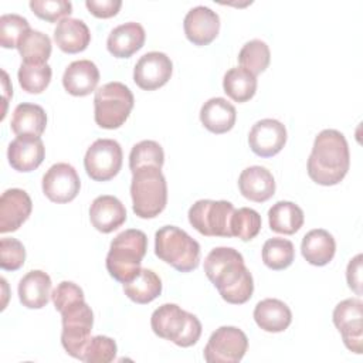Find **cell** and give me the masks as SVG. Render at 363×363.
Listing matches in <instances>:
<instances>
[{"label":"cell","mask_w":363,"mask_h":363,"mask_svg":"<svg viewBox=\"0 0 363 363\" xmlns=\"http://www.w3.org/2000/svg\"><path fill=\"white\" fill-rule=\"evenodd\" d=\"M204 272L225 302L241 305L251 299L254 279L237 250L231 247L211 250L204 259Z\"/></svg>","instance_id":"1"},{"label":"cell","mask_w":363,"mask_h":363,"mask_svg":"<svg viewBox=\"0 0 363 363\" xmlns=\"http://www.w3.org/2000/svg\"><path fill=\"white\" fill-rule=\"evenodd\" d=\"M350 166L347 140L336 129H323L315 138L308 159V174L320 186L340 183Z\"/></svg>","instance_id":"2"},{"label":"cell","mask_w":363,"mask_h":363,"mask_svg":"<svg viewBox=\"0 0 363 363\" xmlns=\"http://www.w3.org/2000/svg\"><path fill=\"white\" fill-rule=\"evenodd\" d=\"M147 250V237L143 231L129 228L119 233L111 242L106 255L109 275L125 284L132 281L140 271V264Z\"/></svg>","instance_id":"3"},{"label":"cell","mask_w":363,"mask_h":363,"mask_svg":"<svg viewBox=\"0 0 363 363\" xmlns=\"http://www.w3.org/2000/svg\"><path fill=\"white\" fill-rule=\"evenodd\" d=\"M130 196L133 213L140 218L159 216L167 204V183L156 166H145L132 173Z\"/></svg>","instance_id":"4"},{"label":"cell","mask_w":363,"mask_h":363,"mask_svg":"<svg viewBox=\"0 0 363 363\" xmlns=\"http://www.w3.org/2000/svg\"><path fill=\"white\" fill-rule=\"evenodd\" d=\"M150 326L162 339L170 340L180 347H189L197 343L201 336V323L199 318L183 311L176 303H163L150 318Z\"/></svg>","instance_id":"5"},{"label":"cell","mask_w":363,"mask_h":363,"mask_svg":"<svg viewBox=\"0 0 363 363\" xmlns=\"http://www.w3.org/2000/svg\"><path fill=\"white\" fill-rule=\"evenodd\" d=\"M155 254L179 272H190L200 264V244L174 225H164L156 231Z\"/></svg>","instance_id":"6"},{"label":"cell","mask_w":363,"mask_h":363,"mask_svg":"<svg viewBox=\"0 0 363 363\" xmlns=\"http://www.w3.org/2000/svg\"><path fill=\"white\" fill-rule=\"evenodd\" d=\"M133 104V94L125 84L108 82L95 91L94 119L104 129H118L126 122Z\"/></svg>","instance_id":"7"},{"label":"cell","mask_w":363,"mask_h":363,"mask_svg":"<svg viewBox=\"0 0 363 363\" xmlns=\"http://www.w3.org/2000/svg\"><path fill=\"white\" fill-rule=\"evenodd\" d=\"M60 313L62 318V347L69 356L84 362V353L91 340L94 312L86 305L85 299H81L65 306Z\"/></svg>","instance_id":"8"},{"label":"cell","mask_w":363,"mask_h":363,"mask_svg":"<svg viewBox=\"0 0 363 363\" xmlns=\"http://www.w3.org/2000/svg\"><path fill=\"white\" fill-rule=\"evenodd\" d=\"M234 206L227 200H197L189 208L190 224L206 237H233Z\"/></svg>","instance_id":"9"},{"label":"cell","mask_w":363,"mask_h":363,"mask_svg":"<svg viewBox=\"0 0 363 363\" xmlns=\"http://www.w3.org/2000/svg\"><path fill=\"white\" fill-rule=\"evenodd\" d=\"M122 159V147L116 140L96 139L85 153L84 166L92 180L108 182L119 173Z\"/></svg>","instance_id":"10"},{"label":"cell","mask_w":363,"mask_h":363,"mask_svg":"<svg viewBox=\"0 0 363 363\" xmlns=\"http://www.w3.org/2000/svg\"><path fill=\"white\" fill-rule=\"evenodd\" d=\"M248 349L247 335L235 326L216 329L206 347L204 359L208 363H238Z\"/></svg>","instance_id":"11"},{"label":"cell","mask_w":363,"mask_h":363,"mask_svg":"<svg viewBox=\"0 0 363 363\" xmlns=\"http://www.w3.org/2000/svg\"><path fill=\"white\" fill-rule=\"evenodd\" d=\"M333 323L340 332L345 346L360 354L363 350V302L349 298L339 302L333 309Z\"/></svg>","instance_id":"12"},{"label":"cell","mask_w":363,"mask_h":363,"mask_svg":"<svg viewBox=\"0 0 363 363\" xmlns=\"http://www.w3.org/2000/svg\"><path fill=\"white\" fill-rule=\"evenodd\" d=\"M81 189L77 170L68 163H55L43 176V191L52 203L72 201Z\"/></svg>","instance_id":"13"},{"label":"cell","mask_w":363,"mask_h":363,"mask_svg":"<svg viewBox=\"0 0 363 363\" xmlns=\"http://www.w3.org/2000/svg\"><path fill=\"white\" fill-rule=\"evenodd\" d=\"M172 60L159 51L142 55L133 68V81L143 91H155L163 86L172 77Z\"/></svg>","instance_id":"14"},{"label":"cell","mask_w":363,"mask_h":363,"mask_svg":"<svg viewBox=\"0 0 363 363\" xmlns=\"http://www.w3.org/2000/svg\"><path fill=\"white\" fill-rule=\"evenodd\" d=\"M251 150L259 157H272L286 143V129L277 119H261L255 122L248 133Z\"/></svg>","instance_id":"15"},{"label":"cell","mask_w":363,"mask_h":363,"mask_svg":"<svg viewBox=\"0 0 363 363\" xmlns=\"http://www.w3.org/2000/svg\"><path fill=\"white\" fill-rule=\"evenodd\" d=\"M184 34L194 45L210 44L220 31V17L206 6H197L187 11L183 21Z\"/></svg>","instance_id":"16"},{"label":"cell","mask_w":363,"mask_h":363,"mask_svg":"<svg viewBox=\"0 0 363 363\" xmlns=\"http://www.w3.org/2000/svg\"><path fill=\"white\" fill-rule=\"evenodd\" d=\"M33 210V203L27 191L9 189L0 197V233L18 230L27 221Z\"/></svg>","instance_id":"17"},{"label":"cell","mask_w":363,"mask_h":363,"mask_svg":"<svg viewBox=\"0 0 363 363\" xmlns=\"http://www.w3.org/2000/svg\"><path fill=\"white\" fill-rule=\"evenodd\" d=\"M45 147L41 138L37 136H17L10 142L7 149V159L10 166L17 172H33L44 160Z\"/></svg>","instance_id":"18"},{"label":"cell","mask_w":363,"mask_h":363,"mask_svg":"<svg viewBox=\"0 0 363 363\" xmlns=\"http://www.w3.org/2000/svg\"><path fill=\"white\" fill-rule=\"evenodd\" d=\"M89 220L98 231L108 234L126 221V208L115 196H98L89 207Z\"/></svg>","instance_id":"19"},{"label":"cell","mask_w":363,"mask_h":363,"mask_svg":"<svg viewBox=\"0 0 363 363\" xmlns=\"http://www.w3.org/2000/svg\"><path fill=\"white\" fill-rule=\"evenodd\" d=\"M240 193L255 203L269 200L275 193V180L272 173L262 166H250L238 177Z\"/></svg>","instance_id":"20"},{"label":"cell","mask_w":363,"mask_h":363,"mask_svg":"<svg viewBox=\"0 0 363 363\" xmlns=\"http://www.w3.org/2000/svg\"><path fill=\"white\" fill-rule=\"evenodd\" d=\"M99 82V69L89 60L71 62L62 75L65 91L74 96H86L95 91Z\"/></svg>","instance_id":"21"},{"label":"cell","mask_w":363,"mask_h":363,"mask_svg":"<svg viewBox=\"0 0 363 363\" xmlns=\"http://www.w3.org/2000/svg\"><path fill=\"white\" fill-rule=\"evenodd\" d=\"M145 30L139 23L129 21L115 27L106 40L108 51L116 58H129L145 44Z\"/></svg>","instance_id":"22"},{"label":"cell","mask_w":363,"mask_h":363,"mask_svg":"<svg viewBox=\"0 0 363 363\" xmlns=\"http://www.w3.org/2000/svg\"><path fill=\"white\" fill-rule=\"evenodd\" d=\"M51 278L41 269L27 272L18 282V298L30 309L44 308L51 296Z\"/></svg>","instance_id":"23"},{"label":"cell","mask_w":363,"mask_h":363,"mask_svg":"<svg viewBox=\"0 0 363 363\" xmlns=\"http://www.w3.org/2000/svg\"><path fill=\"white\" fill-rule=\"evenodd\" d=\"M254 320L262 330L278 333L288 329L292 322V312L285 302L267 298L255 305Z\"/></svg>","instance_id":"24"},{"label":"cell","mask_w":363,"mask_h":363,"mask_svg":"<svg viewBox=\"0 0 363 363\" xmlns=\"http://www.w3.org/2000/svg\"><path fill=\"white\" fill-rule=\"evenodd\" d=\"M237 112L233 104L224 98H210L200 109V121L203 126L217 135L225 133L235 125Z\"/></svg>","instance_id":"25"},{"label":"cell","mask_w":363,"mask_h":363,"mask_svg":"<svg viewBox=\"0 0 363 363\" xmlns=\"http://www.w3.org/2000/svg\"><path fill=\"white\" fill-rule=\"evenodd\" d=\"M54 41L61 51L77 54L89 45L91 33L82 20L67 17L57 24L54 30Z\"/></svg>","instance_id":"26"},{"label":"cell","mask_w":363,"mask_h":363,"mask_svg":"<svg viewBox=\"0 0 363 363\" xmlns=\"http://www.w3.org/2000/svg\"><path fill=\"white\" fill-rule=\"evenodd\" d=\"M301 251L309 264L323 267L333 259L336 252V242L329 231L323 228H315L306 233L302 238Z\"/></svg>","instance_id":"27"},{"label":"cell","mask_w":363,"mask_h":363,"mask_svg":"<svg viewBox=\"0 0 363 363\" xmlns=\"http://www.w3.org/2000/svg\"><path fill=\"white\" fill-rule=\"evenodd\" d=\"M10 126L17 136L40 138L47 126L45 111L35 104H18L13 112Z\"/></svg>","instance_id":"28"},{"label":"cell","mask_w":363,"mask_h":363,"mask_svg":"<svg viewBox=\"0 0 363 363\" xmlns=\"http://www.w3.org/2000/svg\"><path fill=\"white\" fill-rule=\"evenodd\" d=\"M268 221L272 231L291 235L303 225V211L292 201H277L268 210Z\"/></svg>","instance_id":"29"},{"label":"cell","mask_w":363,"mask_h":363,"mask_svg":"<svg viewBox=\"0 0 363 363\" xmlns=\"http://www.w3.org/2000/svg\"><path fill=\"white\" fill-rule=\"evenodd\" d=\"M123 292L130 301L145 305L162 294V281L152 269L140 268L132 281L123 284Z\"/></svg>","instance_id":"30"},{"label":"cell","mask_w":363,"mask_h":363,"mask_svg":"<svg viewBox=\"0 0 363 363\" xmlns=\"http://www.w3.org/2000/svg\"><path fill=\"white\" fill-rule=\"evenodd\" d=\"M223 88L233 101L247 102L257 92V77L242 67H234L225 72Z\"/></svg>","instance_id":"31"},{"label":"cell","mask_w":363,"mask_h":363,"mask_svg":"<svg viewBox=\"0 0 363 363\" xmlns=\"http://www.w3.org/2000/svg\"><path fill=\"white\" fill-rule=\"evenodd\" d=\"M17 50L26 64H47L51 55V40L41 31L30 30L20 38Z\"/></svg>","instance_id":"32"},{"label":"cell","mask_w":363,"mask_h":363,"mask_svg":"<svg viewBox=\"0 0 363 363\" xmlns=\"http://www.w3.org/2000/svg\"><path fill=\"white\" fill-rule=\"evenodd\" d=\"M294 244L286 238L274 237L267 240L262 245V261L268 268L274 271L288 268L294 262Z\"/></svg>","instance_id":"33"},{"label":"cell","mask_w":363,"mask_h":363,"mask_svg":"<svg viewBox=\"0 0 363 363\" xmlns=\"http://www.w3.org/2000/svg\"><path fill=\"white\" fill-rule=\"evenodd\" d=\"M269 61V47L262 40H251L245 43L238 54L240 65L252 72L255 77L268 68Z\"/></svg>","instance_id":"34"},{"label":"cell","mask_w":363,"mask_h":363,"mask_svg":"<svg viewBox=\"0 0 363 363\" xmlns=\"http://www.w3.org/2000/svg\"><path fill=\"white\" fill-rule=\"evenodd\" d=\"M52 69L48 64H26L18 68L17 77L23 91L28 94H41L51 81Z\"/></svg>","instance_id":"35"},{"label":"cell","mask_w":363,"mask_h":363,"mask_svg":"<svg viewBox=\"0 0 363 363\" xmlns=\"http://www.w3.org/2000/svg\"><path fill=\"white\" fill-rule=\"evenodd\" d=\"M163 163L164 152L155 140H142L136 143L129 155V169L132 173L145 166H156L162 169Z\"/></svg>","instance_id":"36"},{"label":"cell","mask_w":363,"mask_h":363,"mask_svg":"<svg viewBox=\"0 0 363 363\" xmlns=\"http://www.w3.org/2000/svg\"><path fill=\"white\" fill-rule=\"evenodd\" d=\"M261 224L262 221L258 211L250 207H241L233 213L230 224L231 234L242 241H250L258 235Z\"/></svg>","instance_id":"37"},{"label":"cell","mask_w":363,"mask_h":363,"mask_svg":"<svg viewBox=\"0 0 363 363\" xmlns=\"http://www.w3.org/2000/svg\"><path fill=\"white\" fill-rule=\"evenodd\" d=\"M27 18L18 14H3L0 17V44L3 48H17L20 38L30 31Z\"/></svg>","instance_id":"38"},{"label":"cell","mask_w":363,"mask_h":363,"mask_svg":"<svg viewBox=\"0 0 363 363\" xmlns=\"http://www.w3.org/2000/svg\"><path fill=\"white\" fill-rule=\"evenodd\" d=\"M30 9L38 18L55 23L67 18L71 14L72 4L67 0H31Z\"/></svg>","instance_id":"39"},{"label":"cell","mask_w":363,"mask_h":363,"mask_svg":"<svg viewBox=\"0 0 363 363\" xmlns=\"http://www.w3.org/2000/svg\"><path fill=\"white\" fill-rule=\"evenodd\" d=\"M118 352L116 343L108 336H94L86 345L84 362L86 363H109L115 359Z\"/></svg>","instance_id":"40"},{"label":"cell","mask_w":363,"mask_h":363,"mask_svg":"<svg viewBox=\"0 0 363 363\" xmlns=\"http://www.w3.org/2000/svg\"><path fill=\"white\" fill-rule=\"evenodd\" d=\"M26 248L16 238L0 240V267L6 271H17L24 265Z\"/></svg>","instance_id":"41"},{"label":"cell","mask_w":363,"mask_h":363,"mask_svg":"<svg viewBox=\"0 0 363 363\" xmlns=\"http://www.w3.org/2000/svg\"><path fill=\"white\" fill-rule=\"evenodd\" d=\"M51 298H52L54 306L58 312H61L65 306H68V305H71L77 301L85 299L84 298V291L77 284H74L71 281L60 282L57 285V288L52 291Z\"/></svg>","instance_id":"42"},{"label":"cell","mask_w":363,"mask_h":363,"mask_svg":"<svg viewBox=\"0 0 363 363\" xmlns=\"http://www.w3.org/2000/svg\"><path fill=\"white\" fill-rule=\"evenodd\" d=\"M86 9L98 18H109L118 14L122 1L121 0H86Z\"/></svg>","instance_id":"43"},{"label":"cell","mask_w":363,"mask_h":363,"mask_svg":"<svg viewBox=\"0 0 363 363\" xmlns=\"http://www.w3.org/2000/svg\"><path fill=\"white\" fill-rule=\"evenodd\" d=\"M346 279L349 288L353 289L357 295H362V254H357L347 264Z\"/></svg>","instance_id":"44"}]
</instances>
